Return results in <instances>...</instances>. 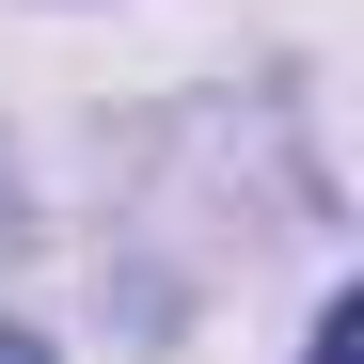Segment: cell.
Returning <instances> with one entry per match:
<instances>
[{
	"mask_svg": "<svg viewBox=\"0 0 364 364\" xmlns=\"http://www.w3.org/2000/svg\"><path fill=\"white\" fill-rule=\"evenodd\" d=\"M317 364H364V301H333V317H317Z\"/></svg>",
	"mask_w": 364,
	"mask_h": 364,
	"instance_id": "cell-1",
	"label": "cell"
},
{
	"mask_svg": "<svg viewBox=\"0 0 364 364\" xmlns=\"http://www.w3.org/2000/svg\"><path fill=\"white\" fill-rule=\"evenodd\" d=\"M0 364H48V348H32V333H0Z\"/></svg>",
	"mask_w": 364,
	"mask_h": 364,
	"instance_id": "cell-2",
	"label": "cell"
}]
</instances>
